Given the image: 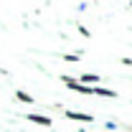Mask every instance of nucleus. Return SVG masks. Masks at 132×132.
<instances>
[{
  "label": "nucleus",
  "mask_w": 132,
  "mask_h": 132,
  "mask_svg": "<svg viewBox=\"0 0 132 132\" xmlns=\"http://www.w3.org/2000/svg\"><path fill=\"white\" fill-rule=\"evenodd\" d=\"M64 117H66V119H76V122H86V125H89V122H94V117H92V114H84V112H71V109H66Z\"/></svg>",
  "instance_id": "1"
},
{
  "label": "nucleus",
  "mask_w": 132,
  "mask_h": 132,
  "mask_svg": "<svg viewBox=\"0 0 132 132\" xmlns=\"http://www.w3.org/2000/svg\"><path fill=\"white\" fill-rule=\"evenodd\" d=\"M76 81L84 84V86H92V84H97V81H99V74H81Z\"/></svg>",
  "instance_id": "2"
},
{
  "label": "nucleus",
  "mask_w": 132,
  "mask_h": 132,
  "mask_svg": "<svg viewBox=\"0 0 132 132\" xmlns=\"http://www.w3.org/2000/svg\"><path fill=\"white\" fill-rule=\"evenodd\" d=\"M28 119H31V122H36V125L51 127V117H46V114H28Z\"/></svg>",
  "instance_id": "3"
},
{
  "label": "nucleus",
  "mask_w": 132,
  "mask_h": 132,
  "mask_svg": "<svg viewBox=\"0 0 132 132\" xmlns=\"http://www.w3.org/2000/svg\"><path fill=\"white\" fill-rule=\"evenodd\" d=\"M15 99H18V102H26V104H31V102H33V97L28 94V92H23V89L15 92Z\"/></svg>",
  "instance_id": "4"
},
{
  "label": "nucleus",
  "mask_w": 132,
  "mask_h": 132,
  "mask_svg": "<svg viewBox=\"0 0 132 132\" xmlns=\"http://www.w3.org/2000/svg\"><path fill=\"white\" fill-rule=\"evenodd\" d=\"M64 59H66V61H79V53H66Z\"/></svg>",
  "instance_id": "5"
},
{
  "label": "nucleus",
  "mask_w": 132,
  "mask_h": 132,
  "mask_svg": "<svg viewBox=\"0 0 132 132\" xmlns=\"http://www.w3.org/2000/svg\"><path fill=\"white\" fill-rule=\"evenodd\" d=\"M130 8H132V3H130Z\"/></svg>",
  "instance_id": "6"
}]
</instances>
